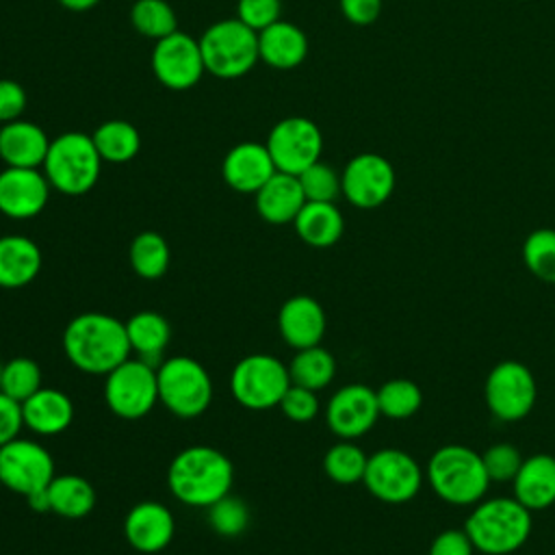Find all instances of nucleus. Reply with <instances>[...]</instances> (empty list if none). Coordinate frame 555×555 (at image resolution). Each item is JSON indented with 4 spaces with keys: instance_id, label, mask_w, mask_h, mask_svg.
<instances>
[{
    "instance_id": "8fccbe9b",
    "label": "nucleus",
    "mask_w": 555,
    "mask_h": 555,
    "mask_svg": "<svg viewBox=\"0 0 555 555\" xmlns=\"http://www.w3.org/2000/svg\"><path fill=\"white\" fill-rule=\"evenodd\" d=\"M2 369H4V364H0V384H2Z\"/></svg>"
},
{
    "instance_id": "7c9ffc66",
    "label": "nucleus",
    "mask_w": 555,
    "mask_h": 555,
    "mask_svg": "<svg viewBox=\"0 0 555 555\" xmlns=\"http://www.w3.org/2000/svg\"><path fill=\"white\" fill-rule=\"evenodd\" d=\"M288 373H291L293 384L317 392V390L330 386V382L334 379L336 360L321 345L297 349V353L293 356V360L288 364Z\"/></svg>"
},
{
    "instance_id": "f257e3e1",
    "label": "nucleus",
    "mask_w": 555,
    "mask_h": 555,
    "mask_svg": "<svg viewBox=\"0 0 555 555\" xmlns=\"http://www.w3.org/2000/svg\"><path fill=\"white\" fill-rule=\"evenodd\" d=\"M61 343L67 360L89 375H106L130 358L126 323L104 312L74 317L65 325Z\"/></svg>"
},
{
    "instance_id": "423d86ee",
    "label": "nucleus",
    "mask_w": 555,
    "mask_h": 555,
    "mask_svg": "<svg viewBox=\"0 0 555 555\" xmlns=\"http://www.w3.org/2000/svg\"><path fill=\"white\" fill-rule=\"evenodd\" d=\"M199 50L206 74L223 80L241 78L260 61L258 33L238 17H225L210 24L199 37Z\"/></svg>"
},
{
    "instance_id": "6e6552de",
    "label": "nucleus",
    "mask_w": 555,
    "mask_h": 555,
    "mask_svg": "<svg viewBox=\"0 0 555 555\" xmlns=\"http://www.w3.org/2000/svg\"><path fill=\"white\" fill-rule=\"evenodd\" d=\"M288 366L269 353H251L241 358L230 375L232 397L247 410L278 408L291 386Z\"/></svg>"
},
{
    "instance_id": "a211bd4d",
    "label": "nucleus",
    "mask_w": 555,
    "mask_h": 555,
    "mask_svg": "<svg viewBox=\"0 0 555 555\" xmlns=\"http://www.w3.org/2000/svg\"><path fill=\"white\" fill-rule=\"evenodd\" d=\"M176 520L158 501H141L124 518V535L139 553H160L173 540Z\"/></svg>"
},
{
    "instance_id": "39448f33",
    "label": "nucleus",
    "mask_w": 555,
    "mask_h": 555,
    "mask_svg": "<svg viewBox=\"0 0 555 555\" xmlns=\"http://www.w3.org/2000/svg\"><path fill=\"white\" fill-rule=\"evenodd\" d=\"M102 163L91 134L63 132L50 141L41 171L54 191L85 195L95 186Z\"/></svg>"
},
{
    "instance_id": "37998d69",
    "label": "nucleus",
    "mask_w": 555,
    "mask_h": 555,
    "mask_svg": "<svg viewBox=\"0 0 555 555\" xmlns=\"http://www.w3.org/2000/svg\"><path fill=\"white\" fill-rule=\"evenodd\" d=\"M26 102H28V95L24 87L15 80L2 78L0 80V126L20 119L26 108Z\"/></svg>"
},
{
    "instance_id": "2f4dec72",
    "label": "nucleus",
    "mask_w": 555,
    "mask_h": 555,
    "mask_svg": "<svg viewBox=\"0 0 555 555\" xmlns=\"http://www.w3.org/2000/svg\"><path fill=\"white\" fill-rule=\"evenodd\" d=\"M169 245L163 234L154 230L139 232L128 249V260L132 271L143 280H158L169 269Z\"/></svg>"
},
{
    "instance_id": "ea45409f",
    "label": "nucleus",
    "mask_w": 555,
    "mask_h": 555,
    "mask_svg": "<svg viewBox=\"0 0 555 555\" xmlns=\"http://www.w3.org/2000/svg\"><path fill=\"white\" fill-rule=\"evenodd\" d=\"M522 460H525L522 453L512 442H496L481 453V462H483L490 483L492 481L494 483H505V481L512 483Z\"/></svg>"
},
{
    "instance_id": "ddd939ff",
    "label": "nucleus",
    "mask_w": 555,
    "mask_h": 555,
    "mask_svg": "<svg viewBox=\"0 0 555 555\" xmlns=\"http://www.w3.org/2000/svg\"><path fill=\"white\" fill-rule=\"evenodd\" d=\"M54 460L50 451L26 438H13L0 447V483L24 499L48 488L54 479Z\"/></svg>"
},
{
    "instance_id": "9b49d317",
    "label": "nucleus",
    "mask_w": 555,
    "mask_h": 555,
    "mask_svg": "<svg viewBox=\"0 0 555 555\" xmlns=\"http://www.w3.org/2000/svg\"><path fill=\"white\" fill-rule=\"evenodd\" d=\"M483 399L488 410L505 423L525 418L538 399V384L529 366L518 360H503L494 364L483 384Z\"/></svg>"
},
{
    "instance_id": "20e7f679",
    "label": "nucleus",
    "mask_w": 555,
    "mask_h": 555,
    "mask_svg": "<svg viewBox=\"0 0 555 555\" xmlns=\"http://www.w3.org/2000/svg\"><path fill=\"white\" fill-rule=\"evenodd\" d=\"M425 481L438 499L457 507L479 503L490 486L481 453L457 442L431 453L425 466Z\"/></svg>"
},
{
    "instance_id": "f03ea898",
    "label": "nucleus",
    "mask_w": 555,
    "mask_h": 555,
    "mask_svg": "<svg viewBox=\"0 0 555 555\" xmlns=\"http://www.w3.org/2000/svg\"><path fill=\"white\" fill-rule=\"evenodd\" d=\"M234 466L225 453L208 444L182 449L167 468L169 492L184 505L210 507L230 494Z\"/></svg>"
},
{
    "instance_id": "dca6fc26",
    "label": "nucleus",
    "mask_w": 555,
    "mask_h": 555,
    "mask_svg": "<svg viewBox=\"0 0 555 555\" xmlns=\"http://www.w3.org/2000/svg\"><path fill=\"white\" fill-rule=\"evenodd\" d=\"M375 390L364 384L338 388L325 405V423L340 440H356L373 429L379 418Z\"/></svg>"
},
{
    "instance_id": "72a5a7b5",
    "label": "nucleus",
    "mask_w": 555,
    "mask_h": 555,
    "mask_svg": "<svg viewBox=\"0 0 555 555\" xmlns=\"http://www.w3.org/2000/svg\"><path fill=\"white\" fill-rule=\"evenodd\" d=\"M369 455L351 440H340L332 444L323 455L325 475L340 486H351L364 479Z\"/></svg>"
},
{
    "instance_id": "de8ad7c7",
    "label": "nucleus",
    "mask_w": 555,
    "mask_h": 555,
    "mask_svg": "<svg viewBox=\"0 0 555 555\" xmlns=\"http://www.w3.org/2000/svg\"><path fill=\"white\" fill-rule=\"evenodd\" d=\"M26 503H28V507H30L33 512H37V514H46V512H50V501H48V492H46V488H43V490H39V492L28 494V496H26Z\"/></svg>"
},
{
    "instance_id": "79ce46f5",
    "label": "nucleus",
    "mask_w": 555,
    "mask_h": 555,
    "mask_svg": "<svg viewBox=\"0 0 555 555\" xmlns=\"http://www.w3.org/2000/svg\"><path fill=\"white\" fill-rule=\"evenodd\" d=\"M280 13H282L280 0H238L236 4V17L256 33L278 22Z\"/></svg>"
},
{
    "instance_id": "09e8293b",
    "label": "nucleus",
    "mask_w": 555,
    "mask_h": 555,
    "mask_svg": "<svg viewBox=\"0 0 555 555\" xmlns=\"http://www.w3.org/2000/svg\"><path fill=\"white\" fill-rule=\"evenodd\" d=\"M61 7L69 9V11H89L93 9L100 0H56Z\"/></svg>"
},
{
    "instance_id": "c03bdc74",
    "label": "nucleus",
    "mask_w": 555,
    "mask_h": 555,
    "mask_svg": "<svg viewBox=\"0 0 555 555\" xmlns=\"http://www.w3.org/2000/svg\"><path fill=\"white\" fill-rule=\"evenodd\" d=\"M475 546L464 529H442L429 544V555H473Z\"/></svg>"
},
{
    "instance_id": "f8f14e48",
    "label": "nucleus",
    "mask_w": 555,
    "mask_h": 555,
    "mask_svg": "<svg viewBox=\"0 0 555 555\" xmlns=\"http://www.w3.org/2000/svg\"><path fill=\"white\" fill-rule=\"evenodd\" d=\"M275 169L299 176L312 163L321 160L323 134L319 126L308 117H284L280 119L264 141Z\"/></svg>"
},
{
    "instance_id": "aec40b11",
    "label": "nucleus",
    "mask_w": 555,
    "mask_h": 555,
    "mask_svg": "<svg viewBox=\"0 0 555 555\" xmlns=\"http://www.w3.org/2000/svg\"><path fill=\"white\" fill-rule=\"evenodd\" d=\"M325 310L310 295L288 297L278 312V330L282 340L293 349L321 345L325 334Z\"/></svg>"
},
{
    "instance_id": "4c0bfd02",
    "label": "nucleus",
    "mask_w": 555,
    "mask_h": 555,
    "mask_svg": "<svg viewBox=\"0 0 555 555\" xmlns=\"http://www.w3.org/2000/svg\"><path fill=\"white\" fill-rule=\"evenodd\" d=\"M208 509V525L212 531L225 538L241 535L251 520L249 507L234 494L221 496L217 503H212Z\"/></svg>"
},
{
    "instance_id": "a878e982",
    "label": "nucleus",
    "mask_w": 555,
    "mask_h": 555,
    "mask_svg": "<svg viewBox=\"0 0 555 555\" xmlns=\"http://www.w3.org/2000/svg\"><path fill=\"white\" fill-rule=\"evenodd\" d=\"M39 245L22 234L0 236V288H24L41 271Z\"/></svg>"
},
{
    "instance_id": "bb28decb",
    "label": "nucleus",
    "mask_w": 555,
    "mask_h": 555,
    "mask_svg": "<svg viewBox=\"0 0 555 555\" xmlns=\"http://www.w3.org/2000/svg\"><path fill=\"white\" fill-rule=\"evenodd\" d=\"M293 225L306 245L332 247L343 236L345 219L334 202H306Z\"/></svg>"
},
{
    "instance_id": "7ed1b4c3",
    "label": "nucleus",
    "mask_w": 555,
    "mask_h": 555,
    "mask_svg": "<svg viewBox=\"0 0 555 555\" xmlns=\"http://www.w3.org/2000/svg\"><path fill=\"white\" fill-rule=\"evenodd\" d=\"M531 514L514 496L481 499L464 522L475 551L483 555H509L525 546L531 535Z\"/></svg>"
},
{
    "instance_id": "f704fd0d",
    "label": "nucleus",
    "mask_w": 555,
    "mask_h": 555,
    "mask_svg": "<svg viewBox=\"0 0 555 555\" xmlns=\"http://www.w3.org/2000/svg\"><path fill=\"white\" fill-rule=\"evenodd\" d=\"M132 28L147 39H163L178 30V20L167 0H137L130 7Z\"/></svg>"
},
{
    "instance_id": "c85d7f7f",
    "label": "nucleus",
    "mask_w": 555,
    "mask_h": 555,
    "mask_svg": "<svg viewBox=\"0 0 555 555\" xmlns=\"http://www.w3.org/2000/svg\"><path fill=\"white\" fill-rule=\"evenodd\" d=\"M124 323H126L130 351H134L137 358L152 364L154 360H158L163 356V351L171 338V327H169V321L160 312L141 310Z\"/></svg>"
},
{
    "instance_id": "c756f323",
    "label": "nucleus",
    "mask_w": 555,
    "mask_h": 555,
    "mask_svg": "<svg viewBox=\"0 0 555 555\" xmlns=\"http://www.w3.org/2000/svg\"><path fill=\"white\" fill-rule=\"evenodd\" d=\"M104 163L121 165L132 160L141 150L139 130L126 119H106L91 134Z\"/></svg>"
},
{
    "instance_id": "5701e85b",
    "label": "nucleus",
    "mask_w": 555,
    "mask_h": 555,
    "mask_svg": "<svg viewBox=\"0 0 555 555\" xmlns=\"http://www.w3.org/2000/svg\"><path fill=\"white\" fill-rule=\"evenodd\" d=\"M256 210L258 215L273 225L293 223L306 204V195L301 191L299 178L293 173L275 171L256 193Z\"/></svg>"
},
{
    "instance_id": "4be33fe9",
    "label": "nucleus",
    "mask_w": 555,
    "mask_h": 555,
    "mask_svg": "<svg viewBox=\"0 0 555 555\" xmlns=\"http://www.w3.org/2000/svg\"><path fill=\"white\" fill-rule=\"evenodd\" d=\"M514 499L529 512L546 509L555 503V457L535 453L522 460L516 477L512 479Z\"/></svg>"
},
{
    "instance_id": "a18cd8bd",
    "label": "nucleus",
    "mask_w": 555,
    "mask_h": 555,
    "mask_svg": "<svg viewBox=\"0 0 555 555\" xmlns=\"http://www.w3.org/2000/svg\"><path fill=\"white\" fill-rule=\"evenodd\" d=\"M22 427H24L22 403L0 390V447L17 438Z\"/></svg>"
},
{
    "instance_id": "473e14b6",
    "label": "nucleus",
    "mask_w": 555,
    "mask_h": 555,
    "mask_svg": "<svg viewBox=\"0 0 555 555\" xmlns=\"http://www.w3.org/2000/svg\"><path fill=\"white\" fill-rule=\"evenodd\" d=\"M377 408L379 414L392 421H403L414 416L423 405V392L421 386L405 377H395L384 382L377 390Z\"/></svg>"
},
{
    "instance_id": "4468645a",
    "label": "nucleus",
    "mask_w": 555,
    "mask_h": 555,
    "mask_svg": "<svg viewBox=\"0 0 555 555\" xmlns=\"http://www.w3.org/2000/svg\"><path fill=\"white\" fill-rule=\"evenodd\" d=\"M152 72L156 80L171 91H186L206 74L199 39L176 30L154 43Z\"/></svg>"
},
{
    "instance_id": "393cba45",
    "label": "nucleus",
    "mask_w": 555,
    "mask_h": 555,
    "mask_svg": "<svg viewBox=\"0 0 555 555\" xmlns=\"http://www.w3.org/2000/svg\"><path fill=\"white\" fill-rule=\"evenodd\" d=\"M306 54L308 37L291 22L278 20L258 33V56L273 69H293L304 63Z\"/></svg>"
},
{
    "instance_id": "412c9836",
    "label": "nucleus",
    "mask_w": 555,
    "mask_h": 555,
    "mask_svg": "<svg viewBox=\"0 0 555 555\" xmlns=\"http://www.w3.org/2000/svg\"><path fill=\"white\" fill-rule=\"evenodd\" d=\"M50 141L46 130L28 119H15L0 126V160L7 167L41 169Z\"/></svg>"
},
{
    "instance_id": "6ab92c4d",
    "label": "nucleus",
    "mask_w": 555,
    "mask_h": 555,
    "mask_svg": "<svg viewBox=\"0 0 555 555\" xmlns=\"http://www.w3.org/2000/svg\"><path fill=\"white\" fill-rule=\"evenodd\" d=\"M275 171L278 169L267 145L256 141H243L230 147L221 165L225 184L245 195H254Z\"/></svg>"
},
{
    "instance_id": "0eeeda50",
    "label": "nucleus",
    "mask_w": 555,
    "mask_h": 555,
    "mask_svg": "<svg viewBox=\"0 0 555 555\" xmlns=\"http://www.w3.org/2000/svg\"><path fill=\"white\" fill-rule=\"evenodd\" d=\"M158 401L180 418L204 414L212 401V382L191 356H171L156 366Z\"/></svg>"
},
{
    "instance_id": "1a4fd4ad",
    "label": "nucleus",
    "mask_w": 555,
    "mask_h": 555,
    "mask_svg": "<svg viewBox=\"0 0 555 555\" xmlns=\"http://www.w3.org/2000/svg\"><path fill=\"white\" fill-rule=\"evenodd\" d=\"M104 377L106 408L119 418H143L158 401L156 369L141 358H126Z\"/></svg>"
},
{
    "instance_id": "cd10ccee",
    "label": "nucleus",
    "mask_w": 555,
    "mask_h": 555,
    "mask_svg": "<svg viewBox=\"0 0 555 555\" xmlns=\"http://www.w3.org/2000/svg\"><path fill=\"white\" fill-rule=\"evenodd\" d=\"M46 492L50 512L63 518H85L95 507V488L80 475H54Z\"/></svg>"
},
{
    "instance_id": "c9c22d12",
    "label": "nucleus",
    "mask_w": 555,
    "mask_h": 555,
    "mask_svg": "<svg viewBox=\"0 0 555 555\" xmlns=\"http://www.w3.org/2000/svg\"><path fill=\"white\" fill-rule=\"evenodd\" d=\"M522 260L531 275L555 284V230H533L522 243Z\"/></svg>"
},
{
    "instance_id": "b1692460",
    "label": "nucleus",
    "mask_w": 555,
    "mask_h": 555,
    "mask_svg": "<svg viewBox=\"0 0 555 555\" xmlns=\"http://www.w3.org/2000/svg\"><path fill=\"white\" fill-rule=\"evenodd\" d=\"M22 416L30 431L39 436H56L72 425L74 403L63 390L41 386L22 403Z\"/></svg>"
},
{
    "instance_id": "e433bc0d",
    "label": "nucleus",
    "mask_w": 555,
    "mask_h": 555,
    "mask_svg": "<svg viewBox=\"0 0 555 555\" xmlns=\"http://www.w3.org/2000/svg\"><path fill=\"white\" fill-rule=\"evenodd\" d=\"M41 369L33 358L15 356L2 369V384L0 390L11 399L24 403L30 395L41 388Z\"/></svg>"
},
{
    "instance_id": "58836bf2",
    "label": "nucleus",
    "mask_w": 555,
    "mask_h": 555,
    "mask_svg": "<svg viewBox=\"0 0 555 555\" xmlns=\"http://www.w3.org/2000/svg\"><path fill=\"white\" fill-rule=\"evenodd\" d=\"M297 178L306 202H336V197L343 195L340 173L321 160L312 163Z\"/></svg>"
},
{
    "instance_id": "9d476101",
    "label": "nucleus",
    "mask_w": 555,
    "mask_h": 555,
    "mask_svg": "<svg viewBox=\"0 0 555 555\" xmlns=\"http://www.w3.org/2000/svg\"><path fill=\"white\" fill-rule=\"evenodd\" d=\"M425 481L421 464L401 449H379L369 455L362 483L382 503L401 505L412 501Z\"/></svg>"
},
{
    "instance_id": "49530a36",
    "label": "nucleus",
    "mask_w": 555,
    "mask_h": 555,
    "mask_svg": "<svg viewBox=\"0 0 555 555\" xmlns=\"http://www.w3.org/2000/svg\"><path fill=\"white\" fill-rule=\"evenodd\" d=\"M347 22L356 26L373 24L382 13V0H338Z\"/></svg>"
},
{
    "instance_id": "a19ab883",
    "label": "nucleus",
    "mask_w": 555,
    "mask_h": 555,
    "mask_svg": "<svg viewBox=\"0 0 555 555\" xmlns=\"http://www.w3.org/2000/svg\"><path fill=\"white\" fill-rule=\"evenodd\" d=\"M278 408L293 423H308L319 414V397L310 388L291 384Z\"/></svg>"
},
{
    "instance_id": "2eb2a0df",
    "label": "nucleus",
    "mask_w": 555,
    "mask_h": 555,
    "mask_svg": "<svg viewBox=\"0 0 555 555\" xmlns=\"http://www.w3.org/2000/svg\"><path fill=\"white\" fill-rule=\"evenodd\" d=\"M395 182L397 176L390 160L373 152L353 156L340 173L343 195L349 204L364 210L382 206L392 195Z\"/></svg>"
},
{
    "instance_id": "f3484780",
    "label": "nucleus",
    "mask_w": 555,
    "mask_h": 555,
    "mask_svg": "<svg viewBox=\"0 0 555 555\" xmlns=\"http://www.w3.org/2000/svg\"><path fill=\"white\" fill-rule=\"evenodd\" d=\"M50 191L41 169L4 167L0 171V212L9 219H33L46 208Z\"/></svg>"
}]
</instances>
